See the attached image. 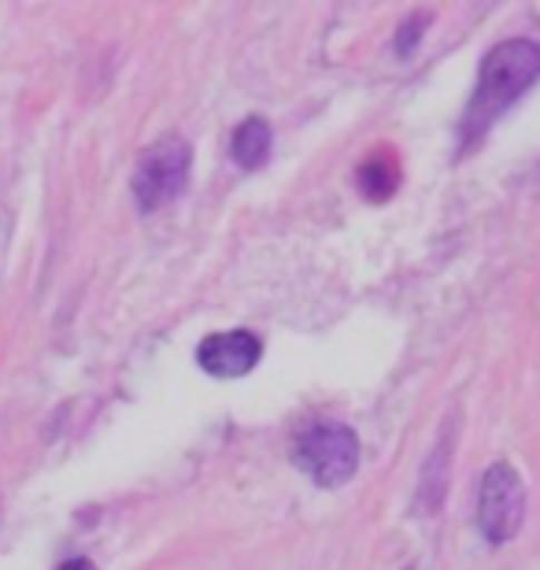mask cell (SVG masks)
Here are the masks:
<instances>
[{"instance_id": "cell-1", "label": "cell", "mask_w": 540, "mask_h": 570, "mask_svg": "<svg viewBox=\"0 0 540 570\" xmlns=\"http://www.w3.org/2000/svg\"><path fill=\"white\" fill-rule=\"evenodd\" d=\"M537 78H540V45L530 38L500 41L497 49L481 60L478 89H474V97H470L463 122H459V127H463V141L474 145Z\"/></svg>"}, {"instance_id": "cell-2", "label": "cell", "mask_w": 540, "mask_h": 570, "mask_svg": "<svg viewBox=\"0 0 540 570\" xmlns=\"http://www.w3.org/2000/svg\"><path fill=\"white\" fill-rule=\"evenodd\" d=\"M293 460L315 485L337 489L352 482L355 466H360V438L352 433V426L323 419V423H312L296 433Z\"/></svg>"}, {"instance_id": "cell-3", "label": "cell", "mask_w": 540, "mask_h": 570, "mask_svg": "<svg viewBox=\"0 0 540 570\" xmlns=\"http://www.w3.org/2000/svg\"><path fill=\"white\" fill-rule=\"evenodd\" d=\"M189 170H193V148L181 138H159L137 156L130 189L137 208L145 215H153L159 208H167L170 200L181 197V189L189 186Z\"/></svg>"}, {"instance_id": "cell-4", "label": "cell", "mask_w": 540, "mask_h": 570, "mask_svg": "<svg viewBox=\"0 0 540 570\" xmlns=\"http://www.w3.org/2000/svg\"><path fill=\"white\" fill-rule=\"evenodd\" d=\"M526 519V485L511 463H492L478 489V530L492 544L514 541Z\"/></svg>"}, {"instance_id": "cell-5", "label": "cell", "mask_w": 540, "mask_h": 570, "mask_svg": "<svg viewBox=\"0 0 540 570\" xmlns=\"http://www.w3.org/2000/svg\"><path fill=\"white\" fill-rule=\"evenodd\" d=\"M263 360V341L252 330H223L208 334L197 345V363L212 379H240V374L256 371Z\"/></svg>"}, {"instance_id": "cell-6", "label": "cell", "mask_w": 540, "mask_h": 570, "mask_svg": "<svg viewBox=\"0 0 540 570\" xmlns=\"http://www.w3.org/2000/svg\"><path fill=\"white\" fill-rule=\"evenodd\" d=\"M452 444H455V426L448 423L436 438L433 452L422 463V478H419V497H415V511L419 515H436V508L444 504L448 493V474H452Z\"/></svg>"}, {"instance_id": "cell-7", "label": "cell", "mask_w": 540, "mask_h": 570, "mask_svg": "<svg viewBox=\"0 0 540 570\" xmlns=\"http://www.w3.org/2000/svg\"><path fill=\"white\" fill-rule=\"evenodd\" d=\"M271 141H274L271 122L263 119V116H248V119L240 122V127L234 130V141H229V153H234L237 167L256 170V167L267 164V156H271Z\"/></svg>"}, {"instance_id": "cell-8", "label": "cell", "mask_w": 540, "mask_h": 570, "mask_svg": "<svg viewBox=\"0 0 540 570\" xmlns=\"http://www.w3.org/2000/svg\"><path fill=\"white\" fill-rule=\"evenodd\" d=\"M360 189H363V197H371V200H389L396 193L400 186V167H396V159L393 156H385V153H377V156H366L363 164H360Z\"/></svg>"}, {"instance_id": "cell-9", "label": "cell", "mask_w": 540, "mask_h": 570, "mask_svg": "<svg viewBox=\"0 0 540 570\" xmlns=\"http://www.w3.org/2000/svg\"><path fill=\"white\" fill-rule=\"evenodd\" d=\"M426 16H411L408 22H404V30H400V41H396V56H411V49L419 45V30L426 27Z\"/></svg>"}, {"instance_id": "cell-10", "label": "cell", "mask_w": 540, "mask_h": 570, "mask_svg": "<svg viewBox=\"0 0 540 570\" xmlns=\"http://www.w3.org/2000/svg\"><path fill=\"white\" fill-rule=\"evenodd\" d=\"M60 570H97V567H94V560H67Z\"/></svg>"}, {"instance_id": "cell-11", "label": "cell", "mask_w": 540, "mask_h": 570, "mask_svg": "<svg viewBox=\"0 0 540 570\" xmlns=\"http://www.w3.org/2000/svg\"><path fill=\"white\" fill-rule=\"evenodd\" d=\"M404 570H415V567H404Z\"/></svg>"}]
</instances>
